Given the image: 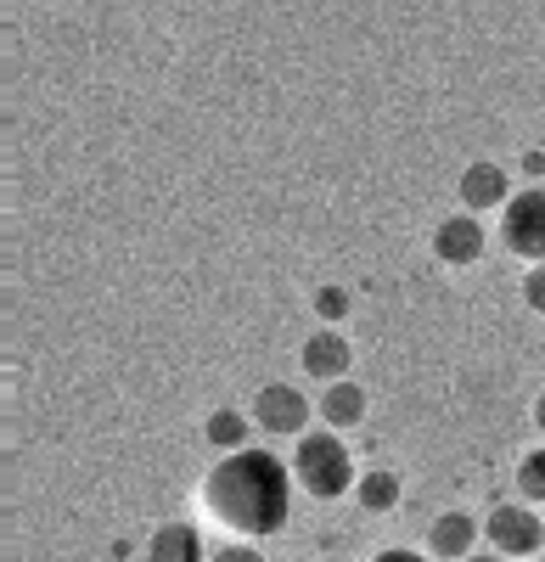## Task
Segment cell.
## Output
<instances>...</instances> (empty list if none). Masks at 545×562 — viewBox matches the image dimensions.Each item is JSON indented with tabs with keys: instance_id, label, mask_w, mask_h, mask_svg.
I'll return each instance as SVG.
<instances>
[{
	"instance_id": "cell-12",
	"label": "cell",
	"mask_w": 545,
	"mask_h": 562,
	"mask_svg": "<svg viewBox=\"0 0 545 562\" xmlns=\"http://www.w3.org/2000/svg\"><path fill=\"white\" fill-rule=\"evenodd\" d=\"M248 434H253V416H242V405H214V411L203 416V439H208L219 456L248 450Z\"/></svg>"
},
{
	"instance_id": "cell-15",
	"label": "cell",
	"mask_w": 545,
	"mask_h": 562,
	"mask_svg": "<svg viewBox=\"0 0 545 562\" xmlns=\"http://www.w3.org/2000/svg\"><path fill=\"white\" fill-rule=\"evenodd\" d=\"M315 315H321V326H338L349 315V293L343 288H315Z\"/></svg>"
},
{
	"instance_id": "cell-14",
	"label": "cell",
	"mask_w": 545,
	"mask_h": 562,
	"mask_svg": "<svg viewBox=\"0 0 545 562\" xmlns=\"http://www.w3.org/2000/svg\"><path fill=\"white\" fill-rule=\"evenodd\" d=\"M512 484H518V501L545 506V439H540L534 450H523V456H518V467H512Z\"/></svg>"
},
{
	"instance_id": "cell-1",
	"label": "cell",
	"mask_w": 545,
	"mask_h": 562,
	"mask_svg": "<svg viewBox=\"0 0 545 562\" xmlns=\"http://www.w3.org/2000/svg\"><path fill=\"white\" fill-rule=\"evenodd\" d=\"M203 506L219 529L264 540L293 518V467L276 450H231L203 473Z\"/></svg>"
},
{
	"instance_id": "cell-5",
	"label": "cell",
	"mask_w": 545,
	"mask_h": 562,
	"mask_svg": "<svg viewBox=\"0 0 545 562\" xmlns=\"http://www.w3.org/2000/svg\"><path fill=\"white\" fill-rule=\"evenodd\" d=\"M501 248L529 265H545V186H523L501 209Z\"/></svg>"
},
{
	"instance_id": "cell-20",
	"label": "cell",
	"mask_w": 545,
	"mask_h": 562,
	"mask_svg": "<svg viewBox=\"0 0 545 562\" xmlns=\"http://www.w3.org/2000/svg\"><path fill=\"white\" fill-rule=\"evenodd\" d=\"M467 562H507V557H501V551H473Z\"/></svg>"
},
{
	"instance_id": "cell-17",
	"label": "cell",
	"mask_w": 545,
	"mask_h": 562,
	"mask_svg": "<svg viewBox=\"0 0 545 562\" xmlns=\"http://www.w3.org/2000/svg\"><path fill=\"white\" fill-rule=\"evenodd\" d=\"M208 562H270V557H264L259 546H248V540H237V546H219V551H214Z\"/></svg>"
},
{
	"instance_id": "cell-21",
	"label": "cell",
	"mask_w": 545,
	"mask_h": 562,
	"mask_svg": "<svg viewBox=\"0 0 545 562\" xmlns=\"http://www.w3.org/2000/svg\"><path fill=\"white\" fill-rule=\"evenodd\" d=\"M534 562H545V557H534Z\"/></svg>"
},
{
	"instance_id": "cell-11",
	"label": "cell",
	"mask_w": 545,
	"mask_h": 562,
	"mask_svg": "<svg viewBox=\"0 0 545 562\" xmlns=\"http://www.w3.org/2000/svg\"><path fill=\"white\" fill-rule=\"evenodd\" d=\"M147 562H208V551L192 524H158L147 540Z\"/></svg>"
},
{
	"instance_id": "cell-2",
	"label": "cell",
	"mask_w": 545,
	"mask_h": 562,
	"mask_svg": "<svg viewBox=\"0 0 545 562\" xmlns=\"http://www.w3.org/2000/svg\"><path fill=\"white\" fill-rule=\"evenodd\" d=\"M293 484L309 501H343L360 473H354V450L343 445V434L332 428H309L304 439H293Z\"/></svg>"
},
{
	"instance_id": "cell-8",
	"label": "cell",
	"mask_w": 545,
	"mask_h": 562,
	"mask_svg": "<svg viewBox=\"0 0 545 562\" xmlns=\"http://www.w3.org/2000/svg\"><path fill=\"white\" fill-rule=\"evenodd\" d=\"M298 366H304L321 389H327V383H343L349 366H354V344L338 333V326H315V333L298 344Z\"/></svg>"
},
{
	"instance_id": "cell-4",
	"label": "cell",
	"mask_w": 545,
	"mask_h": 562,
	"mask_svg": "<svg viewBox=\"0 0 545 562\" xmlns=\"http://www.w3.org/2000/svg\"><path fill=\"white\" fill-rule=\"evenodd\" d=\"M248 416H253V428L270 434V439H304L315 428V400L304 389H293V383H264L253 394Z\"/></svg>"
},
{
	"instance_id": "cell-9",
	"label": "cell",
	"mask_w": 545,
	"mask_h": 562,
	"mask_svg": "<svg viewBox=\"0 0 545 562\" xmlns=\"http://www.w3.org/2000/svg\"><path fill=\"white\" fill-rule=\"evenodd\" d=\"M478 540H484V524L462 506L439 512V518L428 524V557H439V562H467L478 551Z\"/></svg>"
},
{
	"instance_id": "cell-10",
	"label": "cell",
	"mask_w": 545,
	"mask_h": 562,
	"mask_svg": "<svg viewBox=\"0 0 545 562\" xmlns=\"http://www.w3.org/2000/svg\"><path fill=\"white\" fill-rule=\"evenodd\" d=\"M366 389H360L354 378H343V383H327L321 389V400H315V416H321V428H332V434H349V428H360L366 422Z\"/></svg>"
},
{
	"instance_id": "cell-3",
	"label": "cell",
	"mask_w": 545,
	"mask_h": 562,
	"mask_svg": "<svg viewBox=\"0 0 545 562\" xmlns=\"http://www.w3.org/2000/svg\"><path fill=\"white\" fill-rule=\"evenodd\" d=\"M484 540H489V551H501L507 562L512 557L518 562L545 557V518H540V506H529V501H495L484 512Z\"/></svg>"
},
{
	"instance_id": "cell-13",
	"label": "cell",
	"mask_w": 545,
	"mask_h": 562,
	"mask_svg": "<svg viewBox=\"0 0 545 562\" xmlns=\"http://www.w3.org/2000/svg\"><path fill=\"white\" fill-rule=\"evenodd\" d=\"M354 501H360V512H394V506H399V473H388V467L360 473Z\"/></svg>"
},
{
	"instance_id": "cell-18",
	"label": "cell",
	"mask_w": 545,
	"mask_h": 562,
	"mask_svg": "<svg viewBox=\"0 0 545 562\" xmlns=\"http://www.w3.org/2000/svg\"><path fill=\"white\" fill-rule=\"evenodd\" d=\"M372 562H433L428 551H405V546H388V551H377Z\"/></svg>"
},
{
	"instance_id": "cell-16",
	"label": "cell",
	"mask_w": 545,
	"mask_h": 562,
	"mask_svg": "<svg viewBox=\"0 0 545 562\" xmlns=\"http://www.w3.org/2000/svg\"><path fill=\"white\" fill-rule=\"evenodd\" d=\"M523 304H529L534 315H545V265H529V270H523Z\"/></svg>"
},
{
	"instance_id": "cell-7",
	"label": "cell",
	"mask_w": 545,
	"mask_h": 562,
	"mask_svg": "<svg viewBox=\"0 0 545 562\" xmlns=\"http://www.w3.org/2000/svg\"><path fill=\"white\" fill-rule=\"evenodd\" d=\"M456 192H462V209L467 214H501L518 192H512V169L507 164H495V158H473L456 180Z\"/></svg>"
},
{
	"instance_id": "cell-6",
	"label": "cell",
	"mask_w": 545,
	"mask_h": 562,
	"mask_svg": "<svg viewBox=\"0 0 545 562\" xmlns=\"http://www.w3.org/2000/svg\"><path fill=\"white\" fill-rule=\"evenodd\" d=\"M433 259L439 265H450V270H467V265H478L484 259V248H489V231H484V220L478 214H467V209H456V214H444L439 225H433Z\"/></svg>"
},
{
	"instance_id": "cell-19",
	"label": "cell",
	"mask_w": 545,
	"mask_h": 562,
	"mask_svg": "<svg viewBox=\"0 0 545 562\" xmlns=\"http://www.w3.org/2000/svg\"><path fill=\"white\" fill-rule=\"evenodd\" d=\"M534 428H540V439H545V389L534 394Z\"/></svg>"
}]
</instances>
